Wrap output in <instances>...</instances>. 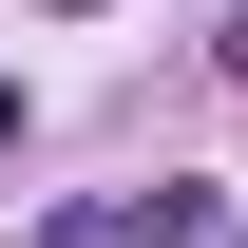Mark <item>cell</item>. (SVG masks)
Segmentation results:
<instances>
[{"mask_svg":"<svg viewBox=\"0 0 248 248\" xmlns=\"http://www.w3.org/2000/svg\"><path fill=\"white\" fill-rule=\"evenodd\" d=\"M38 248H95V210H58V229H38Z\"/></svg>","mask_w":248,"mask_h":248,"instance_id":"1","label":"cell"},{"mask_svg":"<svg viewBox=\"0 0 248 248\" xmlns=\"http://www.w3.org/2000/svg\"><path fill=\"white\" fill-rule=\"evenodd\" d=\"M0 153H19V77H0Z\"/></svg>","mask_w":248,"mask_h":248,"instance_id":"2","label":"cell"}]
</instances>
